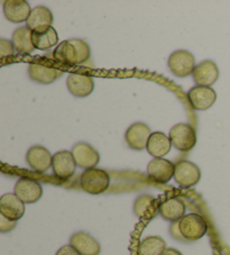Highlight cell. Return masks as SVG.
I'll list each match as a JSON object with an SVG mask.
<instances>
[{
	"label": "cell",
	"mask_w": 230,
	"mask_h": 255,
	"mask_svg": "<svg viewBox=\"0 0 230 255\" xmlns=\"http://www.w3.org/2000/svg\"><path fill=\"white\" fill-rule=\"evenodd\" d=\"M54 59L64 65H78L88 62L91 58V50L83 39L73 38L61 42L53 52Z\"/></svg>",
	"instance_id": "6da1fadb"
},
{
	"label": "cell",
	"mask_w": 230,
	"mask_h": 255,
	"mask_svg": "<svg viewBox=\"0 0 230 255\" xmlns=\"http://www.w3.org/2000/svg\"><path fill=\"white\" fill-rule=\"evenodd\" d=\"M80 186L90 195H101L108 190L110 186V175L107 171L99 168L86 170L81 174Z\"/></svg>",
	"instance_id": "7a4b0ae2"
},
{
	"label": "cell",
	"mask_w": 230,
	"mask_h": 255,
	"mask_svg": "<svg viewBox=\"0 0 230 255\" xmlns=\"http://www.w3.org/2000/svg\"><path fill=\"white\" fill-rule=\"evenodd\" d=\"M180 233L185 241L194 242L202 239L208 232L206 219L199 214H188L179 222Z\"/></svg>",
	"instance_id": "3957f363"
},
{
	"label": "cell",
	"mask_w": 230,
	"mask_h": 255,
	"mask_svg": "<svg viewBox=\"0 0 230 255\" xmlns=\"http://www.w3.org/2000/svg\"><path fill=\"white\" fill-rule=\"evenodd\" d=\"M172 145L181 152H189L196 146L197 133L190 124L180 123L172 127L169 134Z\"/></svg>",
	"instance_id": "277c9868"
},
{
	"label": "cell",
	"mask_w": 230,
	"mask_h": 255,
	"mask_svg": "<svg viewBox=\"0 0 230 255\" xmlns=\"http://www.w3.org/2000/svg\"><path fill=\"white\" fill-rule=\"evenodd\" d=\"M170 71L178 78H187L196 69V59L187 50H178L170 55L167 61Z\"/></svg>",
	"instance_id": "5b68a950"
},
{
	"label": "cell",
	"mask_w": 230,
	"mask_h": 255,
	"mask_svg": "<svg viewBox=\"0 0 230 255\" xmlns=\"http://www.w3.org/2000/svg\"><path fill=\"white\" fill-rule=\"evenodd\" d=\"M174 179L180 187L191 188L200 181L201 171L193 162L187 160L180 161L175 164Z\"/></svg>",
	"instance_id": "8992f818"
},
{
	"label": "cell",
	"mask_w": 230,
	"mask_h": 255,
	"mask_svg": "<svg viewBox=\"0 0 230 255\" xmlns=\"http://www.w3.org/2000/svg\"><path fill=\"white\" fill-rule=\"evenodd\" d=\"M71 152L73 154L75 163L82 169H94L100 162L99 152L87 142L77 143L72 147Z\"/></svg>",
	"instance_id": "52a82bcc"
},
{
	"label": "cell",
	"mask_w": 230,
	"mask_h": 255,
	"mask_svg": "<svg viewBox=\"0 0 230 255\" xmlns=\"http://www.w3.org/2000/svg\"><path fill=\"white\" fill-rule=\"evenodd\" d=\"M187 96L190 105L196 111H207L217 100V92L211 87L196 86L189 90Z\"/></svg>",
	"instance_id": "ba28073f"
},
{
	"label": "cell",
	"mask_w": 230,
	"mask_h": 255,
	"mask_svg": "<svg viewBox=\"0 0 230 255\" xmlns=\"http://www.w3.org/2000/svg\"><path fill=\"white\" fill-rule=\"evenodd\" d=\"M152 130L145 123H134L128 127L125 133V140L128 146L135 151H143L147 147Z\"/></svg>",
	"instance_id": "9c48e42d"
},
{
	"label": "cell",
	"mask_w": 230,
	"mask_h": 255,
	"mask_svg": "<svg viewBox=\"0 0 230 255\" xmlns=\"http://www.w3.org/2000/svg\"><path fill=\"white\" fill-rule=\"evenodd\" d=\"M15 195L26 205L35 204L43 196V188L37 180L21 178L15 184Z\"/></svg>",
	"instance_id": "30bf717a"
},
{
	"label": "cell",
	"mask_w": 230,
	"mask_h": 255,
	"mask_svg": "<svg viewBox=\"0 0 230 255\" xmlns=\"http://www.w3.org/2000/svg\"><path fill=\"white\" fill-rule=\"evenodd\" d=\"M77 166L72 152L63 149L53 155L52 170L56 178L61 180L70 179L75 173Z\"/></svg>",
	"instance_id": "8fae6325"
},
{
	"label": "cell",
	"mask_w": 230,
	"mask_h": 255,
	"mask_svg": "<svg viewBox=\"0 0 230 255\" xmlns=\"http://www.w3.org/2000/svg\"><path fill=\"white\" fill-rule=\"evenodd\" d=\"M26 162L36 172L43 173L52 168L53 156L50 151L42 145H34L26 153Z\"/></svg>",
	"instance_id": "7c38bea8"
},
{
	"label": "cell",
	"mask_w": 230,
	"mask_h": 255,
	"mask_svg": "<svg viewBox=\"0 0 230 255\" xmlns=\"http://www.w3.org/2000/svg\"><path fill=\"white\" fill-rule=\"evenodd\" d=\"M66 87L72 96L78 98H85L90 96L95 89L94 78L89 74L85 73H71L68 80H66Z\"/></svg>",
	"instance_id": "4fadbf2b"
},
{
	"label": "cell",
	"mask_w": 230,
	"mask_h": 255,
	"mask_svg": "<svg viewBox=\"0 0 230 255\" xmlns=\"http://www.w3.org/2000/svg\"><path fill=\"white\" fill-rule=\"evenodd\" d=\"M175 164L166 159H153L147 165L148 177L157 183H167L174 178Z\"/></svg>",
	"instance_id": "5bb4252c"
},
{
	"label": "cell",
	"mask_w": 230,
	"mask_h": 255,
	"mask_svg": "<svg viewBox=\"0 0 230 255\" xmlns=\"http://www.w3.org/2000/svg\"><path fill=\"white\" fill-rule=\"evenodd\" d=\"M62 74V71L51 64L32 62L28 65V76L33 81L41 85H50Z\"/></svg>",
	"instance_id": "9a60e30c"
},
{
	"label": "cell",
	"mask_w": 230,
	"mask_h": 255,
	"mask_svg": "<svg viewBox=\"0 0 230 255\" xmlns=\"http://www.w3.org/2000/svg\"><path fill=\"white\" fill-rule=\"evenodd\" d=\"M197 86L211 87L219 78V69L214 61L206 60L199 63L192 73Z\"/></svg>",
	"instance_id": "2e32d148"
},
{
	"label": "cell",
	"mask_w": 230,
	"mask_h": 255,
	"mask_svg": "<svg viewBox=\"0 0 230 255\" xmlns=\"http://www.w3.org/2000/svg\"><path fill=\"white\" fill-rule=\"evenodd\" d=\"M32 10L30 5L25 0H6L3 2V14L14 24L27 21Z\"/></svg>",
	"instance_id": "e0dca14e"
},
{
	"label": "cell",
	"mask_w": 230,
	"mask_h": 255,
	"mask_svg": "<svg viewBox=\"0 0 230 255\" xmlns=\"http://www.w3.org/2000/svg\"><path fill=\"white\" fill-rule=\"evenodd\" d=\"M25 214V204L15 193H6L0 198V215L18 222Z\"/></svg>",
	"instance_id": "ac0fdd59"
},
{
	"label": "cell",
	"mask_w": 230,
	"mask_h": 255,
	"mask_svg": "<svg viewBox=\"0 0 230 255\" xmlns=\"http://www.w3.org/2000/svg\"><path fill=\"white\" fill-rule=\"evenodd\" d=\"M70 245L78 251L81 255H99L101 246L94 236L87 232H78L71 236Z\"/></svg>",
	"instance_id": "d6986e66"
},
{
	"label": "cell",
	"mask_w": 230,
	"mask_h": 255,
	"mask_svg": "<svg viewBox=\"0 0 230 255\" xmlns=\"http://www.w3.org/2000/svg\"><path fill=\"white\" fill-rule=\"evenodd\" d=\"M160 206L156 198L150 195H140L134 202V213L140 219H152L160 214Z\"/></svg>",
	"instance_id": "ffe728a7"
},
{
	"label": "cell",
	"mask_w": 230,
	"mask_h": 255,
	"mask_svg": "<svg viewBox=\"0 0 230 255\" xmlns=\"http://www.w3.org/2000/svg\"><path fill=\"white\" fill-rule=\"evenodd\" d=\"M32 42L35 50L46 51L59 43V35L53 26L42 27L32 30Z\"/></svg>",
	"instance_id": "44dd1931"
},
{
	"label": "cell",
	"mask_w": 230,
	"mask_h": 255,
	"mask_svg": "<svg viewBox=\"0 0 230 255\" xmlns=\"http://www.w3.org/2000/svg\"><path fill=\"white\" fill-rule=\"evenodd\" d=\"M171 147L172 142L169 136L163 133V131H154L150 135L146 149L155 159H162V157L169 154Z\"/></svg>",
	"instance_id": "7402d4cb"
},
{
	"label": "cell",
	"mask_w": 230,
	"mask_h": 255,
	"mask_svg": "<svg viewBox=\"0 0 230 255\" xmlns=\"http://www.w3.org/2000/svg\"><path fill=\"white\" fill-rule=\"evenodd\" d=\"M185 205L179 198H171L160 206V215L163 219L167 222L176 223L180 222L185 216Z\"/></svg>",
	"instance_id": "603a6c76"
},
{
	"label": "cell",
	"mask_w": 230,
	"mask_h": 255,
	"mask_svg": "<svg viewBox=\"0 0 230 255\" xmlns=\"http://www.w3.org/2000/svg\"><path fill=\"white\" fill-rule=\"evenodd\" d=\"M53 24V14L51 9L45 6H36L30 12L29 18L26 21V26L30 30L42 27H50Z\"/></svg>",
	"instance_id": "cb8c5ba5"
},
{
	"label": "cell",
	"mask_w": 230,
	"mask_h": 255,
	"mask_svg": "<svg viewBox=\"0 0 230 255\" xmlns=\"http://www.w3.org/2000/svg\"><path fill=\"white\" fill-rule=\"evenodd\" d=\"M11 42L14 44L16 52L21 54H29L35 51L32 42V30L27 26L18 27L14 30L11 37Z\"/></svg>",
	"instance_id": "d4e9b609"
},
{
	"label": "cell",
	"mask_w": 230,
	"mask_h": 255,
	"mask_svg": "<svg viewBox=\"0 0 230 255\" xmlns=\"http://www.w3.org/2000/svg\"><path fill=\"white\" fill-rule=\"evenodd\" d=\"M166 242L161 236H148L140 242L138 255H163L166 250Z\"/></svg>",
	"instance_id": "484cf974"
},
{
	"label": "cell",
	"mask_w": 230,
	"mask_h": 255,
	"mask_svg": "<svg viewBox=\"0 0 230 255\" xmlns=\"http://www.w3.org/2000/svg\"><path fill=\"white\" fill-rule=\"evenodd\" d=\"M16 48L11 41L7 39H0V56L1 59H5L6 56H12L15 54Z\"/></svg>",
	"instance_id": "4316f807"
},
{
	"label": "cell",
	"mask_w": 230,
	"mask_h": 255,
	"mask_svg": "<svg viewBox=\"0 0 230 255\" xmlns=\"http://www.w3.org/2000/svg\"><path fill=\"white\" fill-rule=\"evenodd\" d=\"M17 226V222L10 221L2 215H0V232L1 233H9L12 230H15Z\"/></svg>",
	"instance_id": "83f0119b"
},
{
	"label": "cell",
	"mask_w": 230,
	"mask_h": 255,
	"mask_svg": "<svg viewBox=\"0 0 230 255\" xmlns=\"http://www.w3.org/2000/svg\"><path fill=\"white\" fill-rule=\"evenodd\" d=\"M55 255H81L72 245H64L57 251Z\"/></svg>",
	"instance_id": "f1b7e54d"
},
{
	"label": "cell",
	"mask_w": 230,
	"mask_h": 255,
	"mask_svg": "<svg viewBox=\"0 0 230 255\" xmlns=\"http://www.w3.org/2000/svg\"><path fill=\"white\" fill-rule=\"evenodd\" d=\"M170 233H171V235L173 236L175 240H184L183 237H182V235H181V233H180L179 222L173 223V225L170 227Z\"/></svg>",
	"instance_id": "f546056e"
},
{
	"label": "cell",
	"mask_w": 230,
	"mask_h": 255,
	"mask_svg": "<svg viewBox=\"0 0 230 255\" xmlns=\"http://www.w3.org/2000/svg\"><path fill=\"white\" fill-rule=\"evenodd\" d=\"M163 255H182V253L175 249H166Z\"/></svg>",
	"instance_id": "4dcf8cb0"
}]
</instances>
